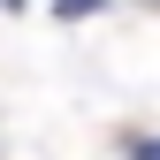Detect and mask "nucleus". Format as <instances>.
<instances>
[{"mask_svg": "<svg viewBox=\"0 0 160 160\" xmlns=\"http://www.w3.org/2000/svg\"><path fill=\"white\" fill-rule=\"evenodd\" d=\"M137 8H160V0H137Z\"/></svg>", "mask_w": 160, "mask_h": 160, "instance_id": "2", "label": "nucleus"}, {"mask_svg": "<svg viewBox=\"0 0 160 160\" xmlns=\"http://www.w3.org/2000/svg\"><path fill=\"white\" fill-rule=\"evenodd\" d=\"M130 160H160V137H130Z\"/></svg>", "mask_w": 160, "mask_h": 160, "instance_id": "1", "label": "nucleus"}]
</instances>
